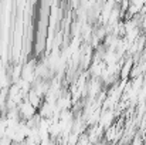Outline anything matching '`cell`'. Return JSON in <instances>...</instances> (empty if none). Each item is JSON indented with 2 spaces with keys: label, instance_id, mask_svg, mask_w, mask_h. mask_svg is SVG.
Masks as SVG:
<instances>
[{
  "label": "cell",
  "instance_id": "obj_1",
  "mask_svg": "<svg viewBox=\"0 0 146 145\" xmlns=\"http://www.w3.org/2000/svg\"><path fill=\"white\" fill-rule=\"evenodd\" d=\"M17 110H19V114H20V118L21 120H24V121H29V120H31V118H34L37 114H38V110L36 108V107H33L30 102H29V100L26 98L19 107H17Z\"/></svg>",
  "mask_w": 146,
  "mask_h": 145
},
{
  "label": "cell",
  "instance_id": "obj_2",
  "mask_svg": "<svg viewBox=\"0 0 146 145\" xmlns=\"http://www.w3.org/2000/svg\"><path fill=\"white\" fill-rule=\"evenodd\" d=\"M77 145H92V144L90 142V140H88V135H87V134H82V135L80 137V140H78Z\"/></svg>",
  "mask_w": 146,
  "mask_h": 145
},
{
  "label": "cell",
  "instance_id": "obj_3",
  "mask_svg": "<svg viewBox=\"0 0 146 145\" xmlns=\"http://www.w3.org/2000/svg\"><path fill=\"white\" fill-rule=\"evenodd\" d=\"M132 145H142V137L135 135V137H133V142H132Z\"/></svg>",
  "mask_w": 146,
  "mask_h": 145
}]
</instances>
